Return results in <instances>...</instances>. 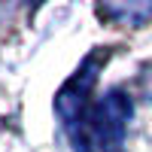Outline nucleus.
I'll return each mask as SVG.
<instances>
[{
	"mask_svg": "<svg viewBox=\"0 0 152 152\" xmlns=\"http://www.w3.org/2000/svg\"><path fill=\"white\" fill-rule=\"evenodd\" d=\"M97 55L91 58H85V64L76 70V76L58 91L55 97V110H58V116L61 122H64V128H76L79 125V119L85 116V110H88V91H91V85L97 79Z\"/></svg>",
	"mask_w": 152,
	"mask_h": 152,
	"instance_id": "f257e3e1",
	"label": "nucleus"
},
{
	"mask_svg": "<svg viewBox=\"0 0 152 152\" xmlns=\"http://www.w3.org/2000/svg\"><path fill=\"white\" fill-rule=\"evenodd\" d=\"M100 15H110V18H119V21H131V24H140L149 12H152V6H100L97 9Z\"/></svg>",
	"mask_w": 152,
	"mask_h": 152,
	"instance_id": "f03ea898",
	"label": "nucleus"
}]
</instances>
